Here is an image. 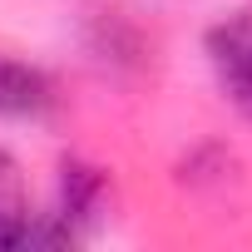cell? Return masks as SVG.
Instances as JSON below:
<instances>
[{"label": "cell", "instance_id": "1", "mask_svg": "<svg viewBox=\"0 0 252 252\" xmlns=\"http://www.w3.org/2000/svg\"><path fill=\"white\" fill-rule=\"evenodd\" d=\"M109 213V183L99 168L89 163H64L60 168V203L45 222H35V247L45 242H74L84 232H94Z\"/></svg>", "mask_w": 252, "mask_h": 252}, {"label": "cell", "instance_id": "2", "mask_svg": "<svg viewBox=\"0 0 252 252\" xmlns=\"http://www.w3.org/2000/svg\"><path fill=\"white\" fill-rule=\"evenodd\" d=\"M203 50H208V69L222 89V99L252 119V5L222 15L218 25H208L203 35Z\"/></svg>", "mask_w": 252, "mask_h": 252}, {"label": "cell", "instance_id": "3", "mask_svg": "<svg viewBox=\"0 0 252 252\" xmlns=\"http://www.w3.org/2000/svg\"><path fill=\"white\" fill-rule=\"evenodd\" d=\"M55 79L25 60L0 55V119H40L55 109Z\"/></svg>", "mask_w": 252, "mask_h": 252}, {"label": "cell", "instance_id": "4", "mask_svg": "<svg viewBox=\"0 0 252 252\" xmlns=\"http://www.w3.org/2000/svg\"><path fill=\"white\" fill-rule=\"evenodd\" d=\"M35 213H30V193H25V173L20 163L0 149V252H20L35 247Z\"/></svg>", "mask_w": 252, "mask_h": 252}]
</instances>
